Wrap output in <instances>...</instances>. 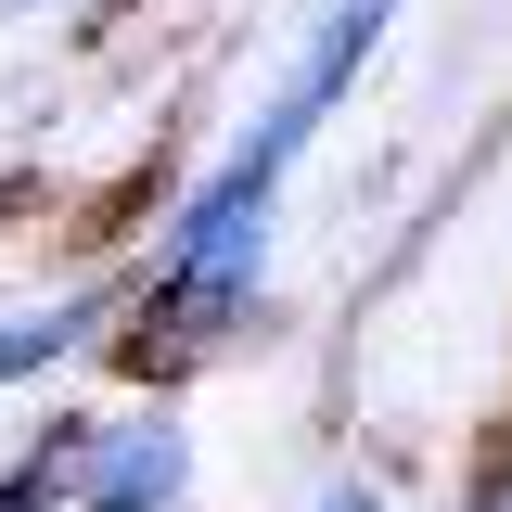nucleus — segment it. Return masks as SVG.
Returning <instances> with one entry per match:
<instances>
[{"mask_svg": "<svg viewBox=\"0 0 512 512\" xmlns=\"http://www.w3.org/2000/svg\"><path fill=\"white\" fill-rule=\"evenodd\" d=\"M103 320V295H64V308H26V320H0V384H26V372H52L64 346Z\"/></svg>", "mask_w": 512, "mask_h": 512, "instance_id": "4", "label": "nucleus"}, {"mask_svg": "<svg viewBox=\"0 0 512 512\" xmlns=\"http://www.w3.org/2000/svg\"><path fill=\"white\" fill-rule=\"evenodd\" d=\"M320 512H384V500L359 487V474H333V487H320Z\"/></svg>", "mask_w": 512, "mask_h": 512, "instance_id": "5", "label": "nucleus"}, {"mask_svg": "<svg viewBox=\"0 0 512 512\" xmlns=\"http://www.w3.org/2000/svg\"><path fill=\"white\" fill-rule=\"evenodd\" d=\"M180 487H192V448H180V423H103V461H90V500L77 512H180Z\"/></svg>", "mask_w": 512, "mask_h": 512, "instance_id": "2", "label": "nucleus"}, {"mask_svg": "<svg viewBox=\"0 0 512 512\" xmlns=\"http://www.w3.org/2000/svg\"><path fill=\"white\" fill-rule=\"evenodd\" d=\"M384 13L397 0H333L320 13V39H308V64L282 77V103L256 116V141L218 167V180L180 205V231H167V269H154V295H141V333H128V359L154 372V359H180V346H205L218 320L256 295V256H269V205H282V167L308 154V128L346 103V77L372 64V39H384Z\"/></svg>", "mask_w": 512, "mask_h": 512, "instance_id": "1", "label": "nucleus"}, {"mask_svg": "<svg viewBox=\"0 0 512 512\" xmlns=\"http://www.w3.org/2000/svg\"><path fill=\"white\" fill-rule=\"evenodd\" d=\"M90 461H103V423H52L0 474V512H52V500H90Z\"/></svg>", "mask_w": 512, "mask_h": 512, "instance_id": "3", "label": "nucleus"}, {"mask_svg": "<svg viewBox=\"0 0 512 512\" xmlns=\"http://www.w3.org/2000/svg\"><path fill=\"white\" fill-rule=\"evenodd\" d=\"M474 512H512V461H500V474H487V487H474Z\"/></svg>", "mask_w": 512, "mask_h": 512, "instance_id": "6", "label": "nucleus"}]
</instances>
